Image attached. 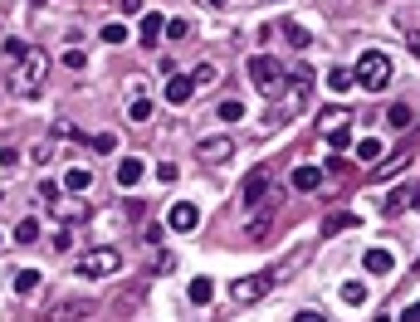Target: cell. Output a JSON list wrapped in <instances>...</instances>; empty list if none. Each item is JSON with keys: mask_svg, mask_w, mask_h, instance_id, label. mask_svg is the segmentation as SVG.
Segmentation results:
<instances>
[{"mask_svg": "<svg viewBox=\"0 0 420 322\" xmlns=\"http://www.w3.org/2000/svg\"><path fill=\"white\" fill-rule=\"evenodd\" d=\"M215 79H220V69H215V64H201V69L191 74V83H196V88H201V83H215Z\"/></svg>", "mask_w": 420, "mask_h": 322, "instance_id": "obj_31", "label": "cell"}, {"mask_svg": "<svg viewBox=\"0 0 420 322\" xmlns=\"http://www.w3.org/2000/svg\"><path fill=\"white\" fill-rule=\"evenodd\" d=\"M117 5H122V15H147V10H142L147 0H117Z\"/></svg>", "mask_w": 420, "mask_h": 322, "instance_id": "obj_40", "label": "cell"}, {"mask_svg": "<svg viewBox=\"0 0 420 322\" xmlns=\"http://www.w3.org/2000/svg\"><path fill=\"white\" fill-rule=\"evenodd\" d=\"M191 93H196V83H191V79H181V74H171V79H166V88H162V98H166L171 107H176V103H186Z\"/></svg>", "mask_w": 420, "mask_h": 322, "instance_id": "obj_12", "label": "cell"}, {"mask_svg": "<svg viewBox=\"0 0 420 322\" xmlns=\"http://www.w3.org/2000/svg\"><path fill=\"white\" fill-rule=\"evenodd\" d=\"M376 322H391V318H376Z\"/></svg>", "mask_w": 420, "mask_h": 322, "instance_id": "obj_45", "label": "cell"}, {"mask_svg": "<svg viewBox=\"0 0 420 322\" xmlns=\"http://www.w3.org/2000/svg\"><path fill=\"white\" fill-rule=\"evenodd\" d=\"M342 229H357V215H327V224H322V234H342Z\"/></svg>", "mask_w": 420, "mask_h": 322, "instance_id": "obj_20", "label": "cell"}, {"mask_svg": "<svg viewBox=\"0 0 420 322\" xmlns=\"http://www.w3.org/2000/svg\"><path fill=\"white\" fill-rule=\"evenodd\" d=\"M264 288H269V274H249L235 283V303H254V298H264Z\"/></svg>", "mask_w": 420, "mask_h": 322, "instance_id": "obj_9", "label": "cell"}, {"mask_svg": "<svg viewBox=\"0 0 420 322\" xmlns=\"http://www.w3.org/2000/svg\"><path fill=\"white\" fill-rule=\"evenodd\" d=\"M49 210L59 215L64 224H79V220H88V215H93V206H88V201H79V196H74V201H64V196H59V201H49Z\"/></svg>", "mask_w": 420, "mask_h": 322, "instance_id": "obj_7", "label": "cell"}, {"mask_svg": "<svg viewBox=\"0 0 420 322\" xmlns=\"http://www.w3.org/2000/svg\"><path fill=\"white\" fill-rule=\"evenodd\" d=\"M0 166L15 171V166H20V147H5V152H0Z\"/></svg>", "mask_w": 420, "mask_h": 322, "instance_id": "obj_37", "label": "cell"}, {"mask_svg": "<svg viewBox=\"0 0 420 322\" xmlns=\"http://www.w3.org/2000/svg\"><path fill=\"white\" fill-rule=\"evenodd\" d=\"M239 117H244L239 103H220V122H239Z\"/></svg>", "mask_w": 420, "mask_h": 322, "instance_id": "obj_36", "label": "cell"}, {"mask_svg": "<svg viewBox=\"0 0 420 322\" xmlns=\"http://www.w3.org/2000/svg\"><path fill=\"white\" fill-rule=\"evenodd\" d=\"M264 191H269V171H264V166H259V171H254V176H249V181H244V206H249V210H254V206H259V201H264Z\"/></svg>", "mask_w": 420, "mask_h": 322, "instance_id": "obj_13", "label": "cell"}, {"mask_svg": "<svg viewBox=\"0 0 420 322\" xmlns=\"http://www.w3.org/2000/svg\"><path fill=\"white\" fill-rule=\"evenodd\" d=\"M157 181H166V186H171V181H176V161H162V166H157Z\"/></svg>", "mask_w": 420, "mask_h": 322, "instance_id": "obj_38", "label": "cell"}, {"mask_svg": "<svg viewBox=\"0 0 420 322\" xmlns=\"http://www.w3.org/2000/svg\"><path fill=\"white\" fill-rule=\"evenodd\" d=\"M406 201H416V191H396V196H391V201L381 206V215H386V220H396V215L406 210Z\"/></svg>", "mask_w": 420, "mask_h": 322, "instance_id": "obj_21", "label": "cell"}, {"mask_svg": "<svg viewBox=\"0 0 420 322\" xmlns=\"http://www.w3.org/2000/svg\"><path fill=\"white\" fill-rule=\"evenodd\" d=\"M401 166H406V152H396L391 161H381V166H376V176H391V171H401Z\"/></svg>", "mask_w": 420, "mask_h": 322, "instance_id": "obj_35", "label": "cell"}, {"mask_svg": "<svg viewBox=\"0 0 420 322\" xmlns=\"http://www.w3.org/2000/svg\"><path fill=\"white\" fill-rule=\"evenodd\" d=\"M342 303H352V308H357V303H367V283H357V279H352V283H342Z\"/></svg>", "mask_w": 420, "mask_h": 322, "instance_id": "obj_25", "label": "cell"}, {"mask_svg": "<svg viewBox=\"0 0 420 322\" xmlns=\"http://www.w3.org/2000/svg\"><path fill=\"white\" fill-rule=\"evenodd\" d=\"M244 74H249V83H254L264 98H274V93L284 88V64H279L274 54H254V59L244 64Z\"/></svg>", "mask_w": 420, "mask_h": 322, "instance_id": "obj_3", "label": "cell"}, {"mask_svg": "<svg viewBox=\"0 0 420 322\" xmlns=\"http://www.w3.org/2000/svg\"><path fill=\"white\" fill-rule=\"evenodd\" d=\"M0 244H5V234H0Z\"/></svg>", "mask_w": 420, "mask_h": 322, "instance_id": "obj_46", "label": "cell"}, {"mask_svg": "<svg viewBox=\"0 0 420 322\" xmlns=\"http://www.w3.org/2000/svg\"><path fill=\"white\" fill-rule=\"evenodd\" d=\"M98 39H103V44H122V39H127V29H122V25H103V29H98Z\"/></svg>", "mask_w": 420, "mask_h": 322, "instance_id": "obj_30", "label": "cell"}, {"mask_svg": "<svg viewBox=\"0 0 420 322\" xmlns=\"http://www.w3.org/2000/svg\"><path fill=\"white\" fill-rule=\"evenodd\" d=\"M284 34H289L294 49H308V29H303V25H284Z\"/></svg>", "mask_w": 420, "mask_h": 322, "instance_id": "obj_29", "label": "cell"}, {"mask_svg": "<svg viewBox=\"0 0 420 322\" xmlns=\"http://www.w3.org/2000/svg\"><path fill=\"white\" fill-rule=\"evenodd\" d=\"M88 147H93L98 156H107V152L117 147V137H112V132H98V137H88Z\"/></svg>", "mask_w": 420, "mask_h": 322, "instance_id": "obj_28", "label": "cell"}, {"mask_svg": "<svg viewBox=\"0 0 420 322\" xmlns=\"http://www.w3.org/2000/svg\"><path fill=\"white\" fill-rule=\"evenodd\" d=\"M279 201H284V191H264V201H259L254 215H249V239H264V234H269V224H274V215H279Z\"/></svg>", "mask_w": 420, "mask_h": 322, "instance_id": "obj_4", "label": "cell"}, {"mask_svg": "<svg viewBox=\"0 0 420 322\" xmlns=\"http://www.w3.org/2000/svg\"><path fill=\"white\" fill-rule=\"evenodd\" d=\"M362 264H367V274H391V264H396V259H391L386 249H367V259H362Z\"/></svg>", "mask_w": 420, "mask_h": 322, "instance_id": "obj_18", "label": "cell"}, {"mask_svg": "<svg viewBox=\"0 0 420 322\" xmlns=\"http://www.w3.org/2000/svg\"><path fill=\"white\" fill-rule=\"evenodd\" d=\"M352 79H357V83L367 88V93H381V88L391 83V59H386L381 49H362V59H357Z\"/></svg>", "mask_w": 420, "mask_h": 322, "instance_id": "obj_1", "label": "cell"}, {"mask_svg": "<svg viewBox=\"0 0 420 322\" xmlns=\"http://www.w3.org/2000/svg\"><path fill=\"white\" fill-rule=\"evenodd\" d=\"M186 298H191L196 308H206L210 298H215V283H210V279H191V288H186Z\"/></svg>", "mask_w": 420, "mask_h": 322, "instance_id": "obj_17", "label": "cell"}, {"mask_svg": "<svg viewBox=\"0 0 420 322\" xmlns=\"http://www.w3.org/2000/svg\"><path fill=\"white\" fill-rule=\"evenodd\" d=\"M79 269H84L88 279H107V274H117V269H122V254H117V249H93Z\"/></svg>", "mask_w": 420, "mask_h": 322, "instance_id": "obj_5", "label": "cell"}, {"mask_svg": "<svg viewBox=\"0 0 420 322\" xmlns=\"http://www.w3.org/2000/svg\"><path fill=\"white\" fill-rule=\"evenodd\" d=\"M401 322H420V298L411 303V308H406V313H401Z\"/></svg>", "mask_w": 420, "mask_h": 322, "instance_id": "obj_42", "label": "cell"}, {"mask_svg": "<svg viewBox=\"0 0 420 322\" xmlns=\"http://www.w3.org/2000/svg\"><path fill=\"white\" fill-rule=\"evenodd\" d=\"M411 206H416V210H420V191H416V201H411Z\"/></svg>", "mask_w": 420, "mask_h": 322, "instance_id": "obj_43", "label": "cell"}, {"mask_svg": "<svg viewBox=\"0 0 420 322\" xmlns=\"http://www.w3.org/2000/svg\"><path fill=\"white\" fill-rule=\"evenodd\" d=\"M15 64H20V74H15L10 88H20V93H39V83H44V74H49V54L34 49V44H25V54H20Z\"/></svg>", "mask_w": 420, "mask_h": 322, "instance_id": "obj_2", "label": "cell"}, {"mask_svg": "<svg viewBox=\"0 0 420 322\" xmlns=\"http://www.w3.org/2000/svg\"><path fill=\"white\" fill-rule=\"evenodd\" d=\"M347 137H352L347 127H332V132H327V142H332V147H347Z\"/></svg>", "mask_w": 420, "mask_h": 322, "instance_id": "obj_39", "label": "cell"}, {"mask_svg": "<svg viewBox=\"0 0 420 322\" xmlns=\"http://www.w3.org/2000/svg\"><path fill=\"white\" fill-rule=\"evenodd\" d=\"M142 176H147V161H142V156H127V161H117V186H122V191H132Z\"/></svg>", "mask_w": 420, "mask_h": 322, "instance_id": "obj_11", "label": "cell"}, {"mask_svg": "<svg viewBox=\"0 0 420 322\" xmlns=\"http://www.w3.org/2000/svg\"><path fill=\"white\" fill-rule=\"evenodd\" d=\"M166 224H171L176 234H191V229L201 224V206H191V201H181V206H171V210H166Z\"/></svg>", "mask_w": 420, "mask_h": 322, "instance_id": "obj_6", "label": "cell"}, {"mask_svg": "<svg viewBox=\"0 0 420 322\" xmlns=\"http://www.w3.org/2000/svg\"><path fill=\"white\" fill-rule=\"evenodd\" d=\"M84 64H88L84 49H64V69H84Z\"/></svg>", "mask_w": 420, "mask_h": 322, "instance_id": "obj_34", "label": "cell"}, {"mask_svg": "<svg viewBox=\"0 0 420 322\" xmlns=\"http://www.w3.org/2000/svg\"><path fill=\"white\" fill-rule=\"evenodd\" d=\"M39 239V220H20L15 224V244H34Z\"/></svg>", "mask_w": 420, "mask_h": 322, "instance_id": "obj_22", "label": "cell"}, {"mask_svg": "<svg viewBox=\"0 0 420 322\" xmlns=\"http://www.w3.org/2000/svg\"><path fill=\"white\" fill-rule=\"evenodd\" d=\"M127 112H132V122H147V117H152V103H147V98H132Z\"/></svg>", "mask_w": 420, "mask_h": 322, "instance_id": "obj_32", "label": "cell"}, {"mask_svg": "<svg viewBox=\"0 0 420 322\" xmlns=\"http://www.w3.org/2000/svg\"><path fill=\"white\" fill-rule=\"evenodd\" d=\"M294 322H327V318H322L317 308H303V313H298V318H294Z\"/></svg>", "mask_w": 420, "mask_h": 322, "instance_id": "obj_41", "label": "cell"}, {"mask_svg": "<svg viewBox=\"0 0 420 322\" xmlns=\"http://www.w3.org/2000/svg\"><path fill=\"white\" fill-rule=\"evenodd\" d=\"M327 88H332V93H347V88H357L352 69H327Z\"/></svg>", "mask_w": 420, "mask_h": 322, "instance_id": "obj_19", "label": "cell"}, {"mask_svg": "<svg viewBox=\"0 0 420 322\" xmlns=\"http://www.w3.org/2000/svg\"><path fill=\"white\" fill-rule=\"evenodd\" d=\"M162 34H166V15L147 10V15H142V25H137V39H142V44H157Z\"/></svg>", "mask_w": 420, "mask_h": 322, "instance_id": "obj_10", "label": "cell"}, {"mask_svg": "<svg viewBox=\"0 0 420 322\" xmlns=\"http://www.w3.org/2000/svg\"><path fill=\"white\" fill-rule=\"evenodd\" d=\"M352 117H347V107H332V112H322V132H332V127H347Z\"/></svg>", "mask_w": 420, "mask_h": 322, "instance_id": "obj_27", "label": "cell"}, {"mask_svg": "<svg viewBox=\"0 0 420 322\" xmlns=\"http://www.w3.org/2000/svg\"><path fill=\"white\" fill-rule=\"evenodd\" d=\"M39 288V269H20L15 274V293H34Z\"/></svg>", "mask_w": 420, "mask_h": 322, "instance_id": "obj_23", "label": "cell"}, {"mask_svg": "<svg viewBox=\"0 0 420 322\" xmlns=\"http://www.w3.org/2000/svg\"><path fill=\"white\" fill-rule=\"evenodd\" d=\"M186 34H191L186 20H166V39H186Z\"/></svg>", "mask_w": 420, "mask_h": 322, "instance_id": "obj_33", "label": "cell"}, {"mask_svg": "<svg viewBox=\"0 0 420 322\" xmlns=\"http://www.w3.org/2000/svg\"><path fill=\"white\" fill-rule=\"evenodd\" d=\"M322 186V166H298L294 171V191H317Z\"/></svg>", "mask_w": 420, "mask_h": 322, "instance_id": "obj_14", "label": "cell"}, {"mask_svg": "<svg viewBox=\"0 0 420 322\" xmlns=\"http://www.w3.org/2000/svg\"><path fill=\"white\" fill-rule=\"evenodd\" d=\"M196 156H201V161H230V156H235V142H230V137H206V142L196 147Z\"/></svg>", "mask_w": 420, "mask_h": 322, "instance_id": "obj_8", "label": "cell"}, {"mask_svg": "<svg viewBox=\"0 0 420 322\" xmlns=\"http://www.w3.org/2000/svg\"><path fill=\"white\" fill-rule=\"evenodd\" d=\"M0 201H5V196H0Z\"/></svg>", "mask_w": 420, "mask_h": 322, "instance_id": "obj_47", "label": "cell"}, {"mask_svg": "<svg viewBox=\"0 0 420 322\" xmlns=\"http://www.w3.org/2000/svg\"><path fill=\"white\" fill-rule=\"evenodd\" d=\"M88 186H93V171H88V166H74V171L64 176V191H74V196H84Z\"/></svg>", "mask_w": 420, "mask_h": 322, "instance_id": "obj_15", "label": "cell"}, {"mask_svg": "<svg viewBox=\"0 0 420 322\" xmlns=\"http://www.w3.org/2000/svg\"><path fill=\"white\" fill-rule=\"evenodd\" d=\"M386 122H391L396 132H406V127L416 122V112H411V103H391V107H386Z\"/></svg>", "mask_w": 420, "mask_h": 322, "instance_id": "obj_16", "label": "cell"}, {"mask_svg": "<svg viewBox=\"0 0 420 322\" xmlns=\"http://www.w3.org/2000/svg\"><path fill=\"white\" fill-rule=\"evenodd\" d=\"M206 5H225V0H206Z\"/></svg>", "mask_w": 420, "mask_h": 322, "instance_id": "obj_44", "label": "cell"}, {"mask_svg": "<svg viewBox=\"0 0 420 322\" xmlns=\"http://www.w3.org/2000/svg\"><path fill=\"white\" fill-rule=\"evenodd\" d=\"M79 313H88V303H64V308H54L49 318H54V322H74Z\"/></svg>", "mask_w": 420, "mask_h": 322, "instance_id": "obj_26", "label": "cell"}, {"mask_svg": "<svg viewBox=\"0 0 420 322\" xmlns=\"http://www.w3.org/2000/svg\"><path fill=\"white\" fill-rule=\"evenodd\" d=\"M376 156H381V142L376 137H362L357 142V161H376Z\"/></svg>", "mask_w": 420, "mask_h": 322, "instance_id": "obj_24", "label": "cell"}]
</instances>
